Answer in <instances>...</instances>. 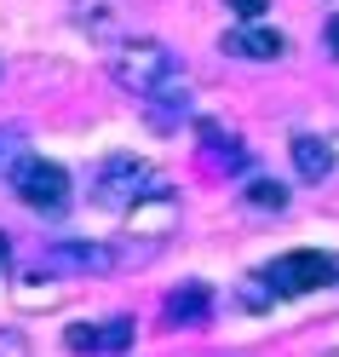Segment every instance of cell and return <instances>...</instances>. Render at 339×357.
<instances>
[{
  "instance_id": "15",
  "label": "cell",
  "mask_w": 339,
  "mask_h": 357,
  "mask_svg": "<svg viewBox=\"0 0 339 357\" xmlns=\"http://www.w3.org/2000/svg\"><path fill=\"white\" fill-rule=\"evenodd\" d=\"M328 40H333V52H339V12L328 17Z\"/></svg>"
},
{
  "instance_id": "1",
  "label": "cell",
  "mask_w": 339,
  "mask_h": 357,
  "mask_svg": "<svg viewBox=\"0 0 339 357\" xmlns=\"http://www.w3.org/2000/svg\"><path fill=\"white\" fill-rule=\"evenodd\" d=\"M109 75H116L121 93L150 98V104H161V98H190V81H184V70H178L173 47H161V40H150V35L121 40V47L109 52Z\"/></svg>"
},
{
  "instance_id": "2",
  "label": "cell",
  "mask_w": 339,
  "mask_h": 357,
  "mask_svg": "<svg viewBox=\"0 0 339 357\" xmlns=\"http://www.w3.org/2000/svg\"><path fill=\"white\" fill-rule=\"evenodd\" d=\"M150 190H161L155 173H150V162H139V155H127V150L104 155L98 173H93V202L98 208H139Z\"/></svg>"
},
{
  "instance_id": "18",
  "label": "cell",
  "mask_w": 339,
  "mask_h": 357,
  "mask_svg": "<svg viewBox=\"0 0 339 357\" xmlns=\"http://www.w3.org/2000/svg\"><path fill=\"white\" fill-rule=\"evenodd\" d=\"M328 357H339V351H328Z\"/></svg>"
},
{
  "instance_id": "14",
  "label": "cell",
  "mask_w": 339,
  "mask_h": 357,
  "mask_svg": "<svg viewBox=\"0 0 339 357\" xmlns=\"http://www.w3.org/2000/svg\"><path fill=\"white\" fill-rule=\"evenodd\" d=\"M0 357H29V346L17 340V334H0Z\"/></svg>"
},
{
  "instance_id": "12",
  "label": "cell",
  "mask_w": 339,
  "mask_h": 357,
  "mask_svg": "<svg viewBox=\"0 0 339 357\" xmlns=\"http://www.w3.org/2000/svg\"><path fill=\"white\" fill-rule=\"evenodd\" d=\"M17 162H24V132H17V127H0V173H12Z\"/></svg>"
},
{
  "instance_id": "11",
  "label": "cell",
  "mask_w": 339,
  "mask_h": 357,
  "mask_svg": "<svg viewBox=\"0 0 339 357\" xmlns=\"http://www.w3.org/2000/svg\"><path fill=\"white\" fill-rule=\"evenodd\" d=\"M247 208L282 213V208H287V185H276V178H253V185H247Z\"/></svg>"
},
{
  "instance_id": "6",
  "label": "cell",
  "mask_w": 339,
  "mask_h": 357,
  "mask_svg": "<svg viewBox=\"0 0 339 357\" xmlns=\"http://www.w3.org/2000/svg\"><path fill=\"white\" fill-rule=\"evenodd\" d=\"M224 52H236L247 63H276V58H287V35L270 29V24H242V29L224 35Z\"/></svg>"
},
{
  "instance_id": "7",
  "label": "cell",
  "mask_w": 339,
  "mask_h": 357,
  "mask_svg": "<svg viewBox=\"0 0 339 357\" xmlns=\"http://www.w3.org/2000/svg\"><path fill=\"white\" fill-rule=\"evenodd\" d=\"M132 317H109V323H75L70 328V351H127L132 346Z\"/></svg>"
},
{
  "instance_id": "5",
  "label": "cell",
  "mask_w": 339,
  "mask_h": 357,
  "mask_svg": "<svg viewBox=\"0 0 339 357\" xmlns=\"http://www.w3.org/2000/svg\"><path fill=\"white\" fill-rule=\"evenodd\" d=\"M109 265H116V248H104V242H52L47 248L52 277H93V271H109Z\"/></svg>"
},
{
  "instance_id": "17",
  "label": "cell",
  "mask_w": 339,
  "mask_h": 357,
  "mask_svg": "<svg viewBox=\"0 0 339 357\" xmlns=\"http://www.w3.org/2000/svg\"><path fill=\"white\" fill-rule=\"evenodd\" d=\"M328 144H333V155H339V132H333V139H328Z\"/></svg>"
},
{
  "instance_id": "10",
  "label": "cell",
  "mask_w": 339,
  "mask_h": 357,
  "mask_svg": "<svg viewBox=\"0 0 339 357\" xmlns=\"http://www.w3.org/2000/svg\"><path fill=\"white\" fill-rule=\"evenodd\" d=\"M207 311H213V288H207V282H184V288L167 300V317H173V323H201Z\"/></svg>"
},
{
  "instance_id": "13",
  "label": "cell",
  "mask_w": 339,
  "mask_h": 357,
  "mask_svg": "<svg viewBox=\"0 0 339 357\" xmlns=\"http://www.w3.org/2000/svg\"><path fill=\"white\" fill-rule=\"evenodd\" d=\"M224 6H230V12L242 17V24H259V17L270 12V0H224Z\"/></svg>"
},
{
  "instance_id": "16",
  "label": "cell",
  "mask_w": 339,
  "mask_h": 357,
  "mask_svg": "<svg viewBox=\"0 0 339 357\" xmlns=\"http://www.w3.org/2000/svg\"><path fill=\"white\" fill-rule=\"evenodd\" d=\"M6 259H12V236L0 231V265H6Z\"/></svg>"
},
{
  "instance_id": "8",
  "label": "cell",
  "mask_w": 339,
  "mask_h": 357,
  "mask_svg": "<svg viewBox=\"0 0 339 357\" xmlns=\"http://www.w3.org/2000/svg\"><path fill=\"white\" fill-rule=\"evenodd\" d=\"M173 219H178V202H173V190H150L139 208H132V231H139L144 242L155 236H167L173 231Z\"/></svg>"
},
{
  "instance_id": "9",
  "label": "cell",
  "mask_w": 339,
  "mask_h": 357,
  "mask_svg": "<svg viewBox=\"0 0 339 357\" xmlns=\"http://www.w3.org/2000/svg\"><path fill=\"white\" fill-rule=\"evenodd\" d=\"M293 167H299V178H310V185H322V173H333V144L316 139V132H293Z\"/></svg>"
},
{
  "instance_id": "3",
  "label": "cell",
  "mask_w": 339,
  "mask_h": 357,
  "mask_svg": "<svg viewBox=\"0 0 339 357\" xmlns=\"http://www.w3.org/2000/svg\"><path fill=\"white\" fill-rule=\"evenodd\" d=\"M12 196L35 213H63L70 208V173H63L58 162H47V155H24L12 173Z\"/></svg>"
},
{
  "instance_id": "4",
  "label": "cell",
  "mask_w": 339,
  "mask_h": 357,
  "mask_svg": "<svg viewBox=\"0 0 339 357\" xmlns=\"http://www.w3.org/2000/svg\"><path fill=\"white\" fill-rule=\"evenodd\" d=\"M270 294H310V288H333L339 282V259L322 248H293L265 271Z\"/></svg>"
}]
</instances>
